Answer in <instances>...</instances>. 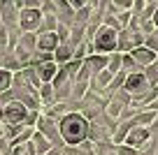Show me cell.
Wrapping results in <instances>:
<instances>
[{"instance_id":"cell-1","label":"cell","mask_w":158,"mask_h":155,"mask_svg":"<svg viewBox=\"0 0 158 155\" xmlns=\"http://www.w3.org/2000/svg\"><path fill=\"white\" fill-rule=\"evenodd\" d=\"M58 132H60L65 148H77L89 139L91 121L81 111H70L63 118H58Z\"/></svg>"},{"instance_id":"cell-2","label":"cell","mask_w":158,"mask_h":155,"mask_svg":"<svg viewBox=\"0 0 158 155\" xmlns=\"http://www.w3.org/2000/svg\"><path fill=\"white\" fill-rule=\"evenodd\" d=\"M93 44H95V54H100V56L114 54L118 46V30L109 28V26H100L93 37Z\"/></svg>"},{"instance_id":"cell-3","label":"cell","mask_w":158,"mask_h":155,"mask_svg":"<svg viewBox=\"0 0 158 155\" xmlns=\"http://www.w3.org/2000/svg\"><path fill=\"white\" fill-rule=\"evenodd\" d=\"M30 109L26 107L21 100H10L2 107V123H7V125H26V118H28Z\"/></svg>"},{"instance_id":"cell-4","label":"cell","mask_w":158,"mask_h":155,"mask_svg":"<svg viewBox=\"0 0 158 155\" xmlns=\"http://www.w3.org/2000/svg\"><path fill=\"white\" fill-rule=\"evenodd\" d=\"M144 35H142V30L139 28H126V30H121L118 33V46H116V51L118 54H130L133 49H137V46H144Z\"/></svg>"},{"instance_id":"cell-5","label":"cell","mask_w":158,"mask_h":155,"mask_svg":"<svg viewBox=\"0 0 158 155\" xmlns=\"http://www.w3.org/2000/svg\"><path fill=\"white\" fill-rule=\"evenodd\" d=\"M149 88H151V83H149V79H147V74H144V70L128 72V77H126V83H123V90L128 93L130 97L142 95V93H147Z\"/></svg>"},{"instance_id":"cell-6","label":"cell","mask_w":158,"mask_h":155,"mask_svg":"<svg viewBox=\"0 0 158 155\" xmlns=\"http://www.w3.org/2000/svg\"><path fill=\"white\" fill-rule=\"evenodd\" d=\"M58 44H60V37H58L56 30H40L37 39H35V49H37V54L49 56V58H54V51H56Z\"/></svg>"},{"instance_id":"cell-7","label":"cell","mask_w":158,"mask_h":155,"mask_svg":"<svg viewBox=\"0 0 158 155\" xmlns=\"http://www.w3.org/2000/svg\"><path fill=\"white\" fill-rule=\"evenodd\" d=\"M151 139H153V130L151 127L135 125L133 130L128 132V137H126V146H133V148H137V150H144Z\"/></svg>"},{"instance_id":"cell-8","label":"cell","mask_w":158,"mask_h":155,"mask_svg":"<svg viewBox=\"0 0 158 155\" xmlns=\"http://www.w3.org/2000/svg\"><path fill=\"white\" fill-rule=\"evenodd\" d=\"M33 67H35V72H37V77H40V81H42V83H47V81H54V79L58 77V72H60V65L56 63L54 58L40 60V63H35Z\"/></svg>"},{"instance_id":"cell-9","label":"cell","mask_w":158,"mask_h":155,"mask_svg":"<svg viewBox=\"0 0 158 155\" xmlns=\"http://www.w3.org/2000/svg\"><path fill=\"white\" fill-rule=\"evenodd\" d=\"M130 56H133V60L137 63L139 70L151 67V65L158 60V54H156V51H151L149 46H137V49H133V51H130Z\"/></svg>"},{"instance_id":"cell-10","label":"cell","mask_w":158,"mask_h":155,"mask_svg":"<svg viewBox=\"0 0 158 155\" xmlns=\"http://www.w3.org/2000/svg\"><path fill=\"white\" fill-rule=\"evenodd\" d=\"M74 51H77V46H74L72 42H60L58 46H56V51H54V60L63 67V65H68L70 60H74Z\"/></svg>"},{"instance_id":"cell-11","label":"cell","mask_w":158,"mask_h":155,"mask_svg":"<svg viewBox=\"0 0 158 155\" xmlns=\"http://www.w3.org/2000/svg\"><path fill=\"white\" fill-rule=\"evenodd\" d=\"M40 100H42V107H51L58 102V93H56V86L51 81L40 86Z\"/></svg>"},{"instance_id":"cell-12","label":"cell","mask_w":158,"mask_h":155,"mask_svg":"<svg viewBox=\"0 0 158 155\" xmlns=\"http://www.w3.org/2000/svg\"><path fill=\"white\" fill-rule=\"evenodd\" d=\"M135 125H142V127H153L158 121V111H151V109H142L133 116Z\"/></svg>"},{"instance_id":"cell-13","label":"cell","mask_w":158,"mask_h":155,"mask_svg":"<svg viewBox=\"0 0 158 155\" xmlns=\"http://www.w3.org/2000/svg\"><path fill=\"white\" fill-rule=\"evenodd\" d=\"M33 146H35V150H37V155H44V153H49L51 148H56V146L51 144V141L47 139V137L42 134L40 130L33 132Z\"/></svg>"},{"instance_id":"cell-14","label":"cell","mask_w":158,"mask_h":155,"mask_svg":"<svg viewBox=\"0 0 158 155\" xmlns=\"http://www.w3.org/2000/svg\"><path fill=\"white\" fill-rule=\"evenodd\" d=\"M14 88V72L7 67H0V95Z\"/></svg>"},{"instance_id":"cell-15","label":"cell","mask_w":158,"mask_h":155,"mask_svg":"<svg viewBox=\"0 0 158 155\" xmlns=\"http://www.w3.org/2000/svg\"><path fill=\"white\" fill-rule=\"evenodd\" d=\"M107 70L112 74H118L121 70H123V54H118V51H114V54H109V63H107Z\"/></svg>"},{"instance_id":"cell-16","label":"cell","mask_w":158,"mask_h":155,"mask_svg":"<svg viewBox=\"0 0 158 155\" xmlns=\"http://www.w3.org/2000/svg\"><path fill=\"white\" fill-rule=\"evenodd\" d=\"M65 5L72 12H81V10H86V7L91 5V0H65Z\"/></svg>"},{"instance_id":"cell-17","label":"cell","mask_w":158,"mask_h":155,"mask_svg":"<svg viewBox=\"0 0 158 155\" xmlns=\"http://www.w3.org/2000/svg\"><path fill=\"white\" fill-rule=\"evenodd\" d=\"M116 155H142V150L133 148V146H126V144H121V146H116Z\"/></svg>"},{"instance_id":"cell-18","label":"cell","mask_w":158,"mask_h":155,"mask_svg":"<svg viewBox=\"0 0 158 155\" xmlns=\"http://www.w3.org/2000/svg\"><path fill=\"white\" fill-rule=\"evenodd\" d=\"M123 70H126V72H135V70H139L130 54H123Z\"/></svg>"},{"instance_id":"cell-19","label":"cell","mask_w":158,"mask_h":155,"mask_svg":"<svg viewBox=\"0 0 158 155\" xmlns=\"http://www.w3.org/2000/svg\"><path fill=\"white\" fill-rule=\"evenodd\" d=\"M144 7H147V0H135V2H133V12H135L137 16L144 12Z\"/></svg>"},{"instance_id":"cell-20","label":"cell","mask_w":158,"mask_h":155,"mask_svg":"<svg viewBox=\"0 0 158 155\" xmlns=\"http://www.w3.org/2000/svg\"><path fill=\"white\" fill-rule=\"evenodd\" d=\"M44 155H63V148H51L49 153H44Z\"/></svg>"},{"instance_id":"cell-21","label":"cell","mask_w":158,"mask_h":155,"mask_svg":"<svg viewBox=\"0 0 158 155\" xmlns=\"http://www.w3.org/2000/svg\"><path fill=\"white\" fill-rule=\"evenodd\" d=\"M0 139H5V123L0 121Z\"/></svg>"},{"instance_id":"cell-22","label":"cell","mask_w":158,"mask_h":155,"mask_svg":"<svg viewBox=\"0 0 158 155\" xmlns=\"http://www.w3.org/2000/svg\"><path fill=\"white\" fill-rule=\"evenodd\" d=\"M151 21L156 23V28H158V7H156V12H153V16H151Z\"/></svg>"},{"instance_id":"cell-23","label":"cell","mask_w":158,"mask_h":155,"mask_svg":"<svg viewBox=\"0 0 158 155\" xmlns=\"http://www.w3.org/2000/svg\"><path fill=\"white\" fill-rule=\"evenodd\" d=\"M156 65H158V60H156Z\"/></svg>"},{"instance_id":"cell-24","label":"cell","mask_w":158,"mask_h":155,"mask_svg":"<svg viewBox=\"0 0 158 155\" xmlns=\"http://www.w3.org/2000/svg\"><path fill=\"white\" fill-rule=\"evenodd\" d=\"M0 155H2V153H0Z\"/></svg>"}]
</instances>
